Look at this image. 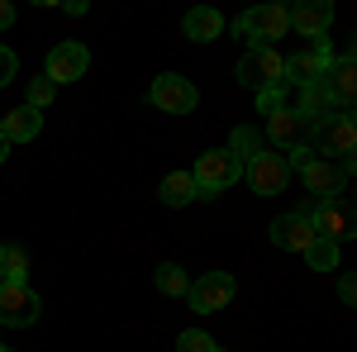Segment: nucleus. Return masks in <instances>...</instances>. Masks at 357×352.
<instances>
[{
    "label": "nucleus",
    "mask_w": 357,
    "mask_h": 352,
    "mask_svg": "<svg viewBox=\"0 0 357 352\" xmlns=\"http://www.w3.org/2000/svg\"><path fill=\"white\" fill-rule=\"evenodd\" d=\"M195 190H200V200H215L220 190H229L238 176H243V162L229 153V148H215V153H200V162H195Z\"/></svg>",
    "instance_id": "1"
},
{
    "label": "nucleus",
    "mask_w": 357,
    "mask_h": 352,
    "mask_svg": "<svg viewBox=\"0 0 357 352\" xmlns=\"http://www.w3.org/2000/svg\"><path fill=\"white\" fill-rule=\"evenodd\" d=\"M286 29V5H252L248 15H238V38H248V48H272V38H281Z\"/></svg>",
    "instance_id": "2"
},
{
    "label": "nucleus",
    "mask_w": 357,
    "mask_h": 352,
    "mask_svg": "<svg viewBox=\"0 0 357 352\" xmlns=\"http://www.w3.org/2000/svg\"><path fill=\"white\" fill-rule=\"evenodd\" d=\"M238 82L252 91H267V86H286V57L276 48H248L238 57Z\"/></svg>",
    "instance_id": "3"
},
{
    "label": "nucleus",
    "mask_w": 357,
    "mask_h": 352,
    "mask_svg": "<svg viewBox=\"0 0 357 352\" xmlns=\"http://www.w3.org/2000/svg\"><path fill=\"white\" fill-rule=\"evenodd\" d=\"M234 291H238V281H234L229 271H210V276L191 281L186 300H191V309H195V314H215V309H224V305L234 300Z\"/></svg>",
    "instance_id": "4"
},
{
    "label": "nucleus",
    "mask_w": 357,
    "mask_h": 352,
    "mask_svg": "<svg viewBox=\"0 0 357 352\" xmlns=\"http://www.w3.org/2000/svg\"><path fill=\"white\" fill-rule=\"evenodd\" d=\"M243 176L257 195H281V190L291 186V167H286L281 153H257V158L243 167Z\"/></svg>",
    "instance_id": "5"
},
{
    "label": "nucleus",
    "mask_w": 357,
    "mask_h": 352,
    "mask_svg": "<svg viewBox=\"0 0 357 352\" xmlns=\"http://www.w3.org/2000/svg\"><path fill=\"white\" fill-rule=\"evenodd\" d=\"M329 67H333L329 43H324V38H314V48H305V53H296L291 62H286V82L301 86V91H305V86H319Z\"/></svg>",
    "instance_id": "6"
},
{
    "label": "nucleus",
    "mask_w": 357,
    "mask_h": 352,
    "mask_svg": "<svg viewBox=\"0 0 357 352\" xmlns=\"http://www.w3.org/2000/svg\"><path fill=\"white\" fill-rule=\"evenodd\" d=\"M38 319V296L29 291L24 281H0V324L24 328Z\"/></svg>",
    "instance_id": "7"
},
{
    "label": "nucleus",
    "mask_w": 357,
    "mask_h": 352,
    "mask_svg": "<svg viewBox=\"0 0 357 352\" xmlns=\"http://www.w3.org/2000/svg\"><path fill=\"white\" fill-rule=\"evenodd\" d=\"M86 67H91V48L86 43H57L53 53H48V82L53 86H67V82H82Z\"/></svg>",
    "instance_id": "8"
},
{
    "label": "nucleus",
    "mask_w": 357,
    "mask_h": 352,
    "mask_svg": "<svg viewBox=\"0 0 357 352\" xmlns=\"http://www.w3.org/2000/svg\"><path fill=\"white\" fill-rule=\"evenodd\" d=\"M195 86L186 82V77H176V72H167V77H158L153 82V105L167 109V114H191L195 109Z\"/></svg>",
    "instance_id": "9"
},
{
    "label": "nucleus",
    "mask_w": 357,
    "mask_h": 352,
    "mask_svg": "<svg viewBox=\"0 0 357 352\" xmlns=\"http://www.w3.org/2000/svg\"><path fill=\"white\" fill-rule=\"evenodd\" d=\"M319 91H324V95H329L333 105H338L343 114H348V109H353V91H357V67H353V57H348V53L338 57V62H333L329 72H324Z\"/></svg>",
    "instance_id": "10"
},
{
    "label": "nucleus",
    "mask_w": 357,
    "mask_h": 352,
    "mask_svg": "<svg viewBox=\"0 0 357 352\" xmlns=\"http://www.w3.org/2000/svg\"><path fill=\"white\" fill-rule=\"evenodd\" d=\"M286 24L301 29L305 38H324L333 24V5L329 0H305V5H296V10H286Z\"/></svg>",
    "instance_id": "11"
},
{
    "label": "nucleus",
    "mask_w": 357,
    "mask_h": 352,
    "mask_svg": "<svg viewBox=\"0 0 357 352\" xmlns=\"http://www.w3.org/2000/svg\"><path fill=\"white\" fill-rule=\"evenodd\" d=\"M310 224H314V234H319V238H329V243L353 238V215H348V205H343V200H324V205L310 215Z\"/></svg>",
    "instance_id": "12"
},
{
    "label": "nucleus",
    "mask_w": 357,
    "mask_h": 352,
    "mask_svg": "<svg viewBox=\"0 0 357 352\" xmlns=\"http://www.w3.org/2000/svg\"><path fill=\"white\" fill-rule=\"evenodd\" d=\"M267 129H272V138L281 143V148H305V138H310V119H305L296 105H286V109H276V114H267Z\"/></svg>",
    "instance_id": "13"
},
{
    "label": "nucleus",
    "mask_w": 357,
    "mask_h": 352,
    "mask_svg": "<svg viewBox=\"0 0 357 352\" xmlns=\"http://www.w3.org/2000/svg\"><path fill=\"white\" fill-rule=\"evenodd\" d=\"M314 238H319V234H314L310 215H281V219L272 224V243L286 247V252H305Z\"/></svg>",
    "instance_id": "14"
},
{
    "label": "nucleus",
    "mask_w": 357,
    "mask_h": 352,
    "mask_svg": "<svg viewBox=\"0 0 357 352\" xmlns=\"http://www.w3.org/2000/svg\"><path fill=\"white\" fill-rule=\"evenodd\" d=\"M301 176H305V186L314 190V195H324V200H338V190H343V176H348V171H338L329 158H310V162L301 167Z\"/></svg>",
    "instance_id": "15"
},
{
    "label": "nucleus",
    "mask_w": 357,
    "mask_h": 352,
    "mask_svg": "<svg viewBox=\"0 0 357 352\" xmlns=\"http://www.w3.org/2000/svg\"><path fill=\"white\" fill-rule=\"evenodd\" d=\"M319 134H324V148H329V153H338L343 162H353V148H357L353 114H329V119L319 124Z\"/></svg>",
    "instance_id": "16"
},
{
    "label": "nucleus",
    "mask_w": 357,
    "mask_h": 352,
    "mask_svg": "<svg viewBox=\"0 0 357 352\" xmlns=\"http://www.w3.org/2000/svg\"><path fill=\"white\" fill-rule=\"evenodd\" d=\"M38 129H43V114H38V109H29V105L10 109V114L0 119V138H5V143H29Z\"/></svg>",
    "instance_id": "17"
},
{
    "label": "nucleus",
    "mask_w": 357,
    "mask_h": 352,
    "mask_svg": "<svg viewBox=\"0 0 357 352\" xmlns=\"http://www.w3.org/2000/svg\"><path fill=\"white\" fill-rule=\"evenodd\" d=\"M186 38H195V43H210V38H220L224 33V15L220 10H210V5H195V10H186Z\"/></svg>",
    "instance_id": "18"
},
{
    "label": "nucleus",
    "mask_w": 357,
    "mask_h": 352,
    "mask_svg": "<svg viewBox=\"0 0 357 352\" xmlns=\"http://www.w3.org/2000/svg\"><path fill=\"white\" fill-rule=\"evenodd\" d=\"M158 195H162V205H172V210H176V205H191L200 190H195V176H191V171H172V176H162V190H158Z\"/></svg>",
    "instance_id": "19"
},
{
    "label": "nucleus",
    "mask_w": 357,
    "mask_h": 352,
    "mask_svg": "<svg viewBox=\"0 0 357 352\" xmlns=\"http://www.w3.org/2000/svg\"><path fill=\"white\" fill-rule=\"evenodd\" d=\"M229 153H234V158H238V162H252V158H257V153H267V148H262V134H257V129H234V143H229Z\"/></svg>",
    "instance_id": "20"
},
{
    "label": "nucleus",
    "mask_w": 357,
    "mask_h": 352,
    "mask_svg": "<svg viewBox=\"0 0 357 352\" xmlns=\"http://www.w3.org/2000/svg\"><path fill=\"white\" fill-rule=\"evenodd\" d=\"M24 271H29L24 247L5 243V247H0V281H24Z\"/></svg>",
    "instance_id": "21"
},
{
    "label": "nucleus",
    "mask_w": 357,
    "mask_h": 352,
    "mask_svg": "<svg viewBox=\"0 0 357 352\" xmlns=\"http://www.w3.org/2000/svg\"><path fill=\"white\" fill-rule=\"evenodd\" d=\"M158 291H162V296H186L191 281H186V271L176 267V262H162V267H158Z\"/></svg>",
    "instance_id": "22"
},
{
    "label": "nucleus",
    "mask_w": 357,
    "mask_h": 352,
    "mask_svg": "<svg viewBox=\"0 0 357 352\" xmlns=\"http://www.w3.org/2000/svg\"><path fill=\"white\" fill-rule=\"evenodd\" d=\"M305 262L314 271H329V267H338V243H329V238H314V243L305 247Z\"/></svg>",
    "instance_id": "23"
},
{
    "label": "nucleus",
    "mask_w": 357,
    "mask_h": 352,
    "mask_svg": "<svg viewBox=\"0 0 357 352\" xmlns=\"http://www.w3.org/2000/svg\"><path fill=\"white\" fill-rule=\"evenodd\" d=\"M176 352H224L210 333H200V328H191V333H181L176 338Z\"/></svg>",
    "instance_id": "24"
},
{
    "label": "nucleus",
    "mask_w": 357,
    "mask_h": 352,
    "mask_svg": "<svg viewBox=\"0 0 357 352\" xmlns=\"http://www.w3.org/2000/svg\"><path fill=\"white\" fill-rule=\"evenodd\" d=\"M53 95H57V86L48 82V77H33V86H29V109H38V114H43V105H48Z\"/></svg>",
    "instance_id": "25"
},
{
    "label": "nucleus",
    "mask_w": 357,
    "mask_h": 352,
    "mask_svg": "<svg viewBox=\"0 0 357 352\" xmlns=\"http://www.w3.org/2000/svg\"><path fill=\"white\" fill-rule=\"evenodd\" d=\"M257 109H262V114H276V109H286V91H281V86H267V91H257Z\"/></svg>",
    "instance_id": "26"
},
{
    "label": "nucleus",
    "mask_w": 357,
    "mask_h": 352,
    "mask_svg": "<svg viewBox=\"0 0 357 352\" xmlns=\"http://www.w3.org/2000/svg\"><path fill=\"white\" fill-rule=\"evenodd\" d=\"M15 72H20V57H15L10 48H5V43H0V86L15 82Z\"/></svg>",
    "instance_id": "27"
},
{
    "label": "nucleus",
    "mask_w": 357,
    "mask_h": 352,
    "mask_svg": "<svg viewBox=\"0 0 357 352\" xmlns=\"http://www.w3.org/2000/svg\"><path fill=\"white\" fill-rule=\"evenodd\" d=\"M338 300H343V305H353V300H357V281H353V276H343V286H338Z\"/></svg>",
    "instance_id": "28"
},
{
    "label": "nucleus",
    "mask_w": 357,
    "mask_h": 352,
    "mask_svg": "<svg viewBox=\"0 0 357 352\" xmlns=\"http://www.w3.org/2000/svg\"><path fill=\"white\" fill-rule=\"evenodd\" d=\"M10 24H15V5H10V0H0V33H5Z\"/></svg>",
    "instance_id": "29"
},
{
    "label": "nucleus",
    "mask_w": 357,
    "mask_h": 352,
    "mask_svg": "<svg viewBox=\"0 0 357 352\" xmlns=\"http://www.w3.org/2000/svg\"><path fill=\"white\" fill-rule=\"evenodd\" d=\"M5 153H10V143H5V138H0V162H5Z\"/></svg>",
    "instance_id": "30"
},
{
    "label": "nucleus",
    "mask_w": 357,
    "mask_h": 352,
    "mask_svg": "<svg viewBox=\"0 0 357 352\" xmlns=\"http://www.w3.org/2000/svg\"><path fill=\"white\" fill-rule=\"evenodd\" d=\"M0 352H10V348H0Z\"/></svg>",
    "instance_id": "31"
}]
</instances>
